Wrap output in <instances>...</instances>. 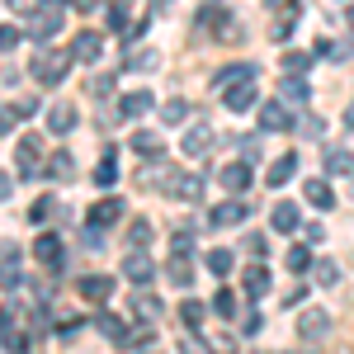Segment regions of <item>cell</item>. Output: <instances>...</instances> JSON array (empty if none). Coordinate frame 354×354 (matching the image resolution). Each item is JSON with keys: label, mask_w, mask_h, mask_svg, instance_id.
<instances>
[{"label": "cell", "mask_w": 354, "mask_h": 354, "mask_svg": "<svg viewBox=\"0 0 354 354\" xmlns=\"http://www.w3.org/2000/svg\"><path fill=\"white\" fill-rule=\"evenodd\" d=\"M147 241H151V222H147V218H137L133 227H128V245H133V250H142Z\"/></svg>", "instance_id": "35"}, {"label": "cell", "mask_w": 354, "mask_h": 354, "mask_svg": "<svg viewBox=\"0 0 354 354\" xmlns=\"http://www.w3.org/2000/svg\"><path fill=\"white\" fill-rule=\"evenodd\" d=\"M326 170H330V175H350V170H354V156L345 151V147H330V151H326Z\"/></svg>", "instance_id": "29"}, {"label": "cell", "mask_w": 354, "mask_h": 354, "mask_svg": "<svg viewBox=\"0 0 354 354\" xmlns=\"http://www.w3.org/2000/svg\"><path fill=\"white\" fill-rule=\"evenodd\" d=\"M151 354H161V350H151Z\"/></svg>", "instance_id": "54"}, {"label": "cell", "mask_w": 354, "mask_h": 354, "mask_svg": "<svg viewBox=\"0 0 354 354\" xmlns=\"http://www.w3.org/2000/svg\"><path fill=\"white\" fill-rule=\"evenodd\" d=\"M265 5H270V10H279L283 19H298V15H302V0H265Z\"/></svg>", "instance_id": "41"}, {"label": "cell", "mask_w": 354, "mask_h": 354, "mask_svg": "<svg viewBox=\"0 0 354 354\" xmlns=\"http://www.w3.org/2000/svg\"><path fill=\"white\" fill-rule=\"evenodd\" d=\"M66 53H71V62H81V66H95L100 53H104V38H100L95 28H81V33H76V43H71Z\"/></svg>", "instance_id": "4"}, {"label": "cell", "mask_w": 354, "mask_h": 354, "mask_svg": "<svg viewBox=\"0 0 354 354\" xmlns=\"http://www.w3.org/2000/svg\"><path fill=\"white\" fill-rule=\"evenodd\" d=\"M165 274H170L175 288H189V283H194V265H189V260H170V270H165Z\"/></svg>", "instance_id": "32"}, {"label": "cell", "mask_w": 354, "mask_h": 354, "mask_svg": "<svg viewBox=\"0 0 354 354\" xmlns=\"http://www.w3.org/2000/svg\"><path fill=\"white\" fill-rule=\"evenodd\" d=\"M293 175H298V151H283V156L265 170V185H270V189H283Z\"/></svg>", "instance_id": "8"}, {"label": "cell", "mask_w": 354, "mask_h": 354, "mask_svg": "<svg viewBox=\"0 0 354 354\" xmlns=\"http://www.w3.org/2000/svg\"><path fill=\"white\" fill-rule=\"evenodd\" d=\"M302 198H307L312 208H330V203H335V189H330L326 180H302Z\"/></svg>", "instance_id": "17"}, {"label": "cell", "mask_w": 354, "mask_h": 354, "mask_svg": "<svg viewBox=\"0 0 354 354\" xmlns=\"http://www.w3.org/2000/svg\"><path fill=\"white\" fill-rule=\"evenodd\" d=\"M15 10H38V0H10Z\"/></svg>", "instance_id": "51"}, {"label": "cell", "mask_w": 354, "mask_h": 354, "mask_svg": "<svg viewBox=\"0 0 354 354\" xmlns=\"http://www.w3.org/2000/svg\"><path fill=\"white\" fill-rule=\"evenodd\" d=\"M71 170H76V156H71V151H53V156L43 161V175H48V180H66Z\"/></svg>", "instance_id": "20"}, {"label": "cell", "mask_w": 354, "mask_h": 354, "mask_svg": "<svg viewBox=\"0 0 354 354\" xmlns=\"http://www.w3.org/2000/svg\"><path fill=\"white\" fill-rule=\"evenodd\" d=\"M128 66H133V71H151V66H156V53H151V48H137V53H128Z\"/></svg>", "instance_id": "39"}, {"label": "cell", "mask_w": 354, "mask_h": 354, "mask_svg": "<svg viewBox=\"0 0 354 354\" xmlns=\"http://www.w3.org/2000/svg\"><path fill=\"white\" fill-rule=\"evenodd\" d=\"M298 128H302V133H307V137H322V128H326V123H322V118H317V113H312V118H302Z\"/></svg>", "instance_id": "45"}, {"label": "cell", "mask_w": 354, "mask_h": 354, "mask_svg": "<svg viewBox=\"0 0 354 354\" xmlns=\"http://www.w3.org/2000/svg\"><path fill=\"white\" fill-rule=\"evenodd\" d=\"M283 128H293V118L283 104H260V133H283Z\"/></svg>", "instance_id": "14"}, {"label": "cell", "mask_w": 354, "mask_h": 354, "mask_svg": "<svg viewBox=\"0 0 354 354\" xmlns=\"http://www.w3.org/2000/svg\"><path fill=\"white\" fill-rule=\"evenodd\" d=\"M118 218H123V198H100L90 208V227H113Z\"/></svg>", "instance_id": "15"}, {"label": "cell", "mask_w": 354, "mask_h": 354, "mask_svg": "<svg viewBox=\"0 0 354 354\" xmlns=\"http://www.w3.org/2000/svg\"><path fill=\"white\" fill-rule=\"evenodd\" d=\"M76 288H81V298H85V302H109V293H113V279H109V274H85V279L76 283Z\"/></svg>", "instance_id": "10"}, {"label": "cell", "mask_w": 354, "mask_h": 354, "mask_svg": "<svg viewBox=\"0 0 354 354\" xmlns=\"http://www.w3.org/2000/svg\"><path fill=\"white\" fill-rule=\"evenodd\" d=\"M10 194H15V180H10V175H0V203H5Z\"/></svg>", "instance_id": "50"}, {"label": "cell", "mask_w": 354, "mask_h": 354, "mask_svg": "<svg viewBox=\"0 0 354 354\" xmlns=\"http://www.w3.org/2000/svg\"><path fill=\"white\" fill-rule=\"evenodd\" d=\"M283 260H288V270H293V274H307V270H312V265H317V255H312V250H307V245H293V250H288V255H283Z\"/></svg>", "instance_id": "28"}, {"label": "cell", "mask_w": 354, "mask_h": 354, "mask_svg": "<svg viewBox=\"0 0 354 354\" xmlns=\"http://www.w3.org/2000/svg\"><path fill=\"white\" fill-rule=\"evenodd\" d=\"M113 180H118V156H113V147H109L104 161L95 165V185H100V189H113Z\"/></svg>", "instance_id": "26"}, {"label": "cell", "mask_w": 354, "mask_h": 354, "mask_svg": "<svg viewBox=\"0 0 354 354\" xmlns=\"http://www.w3.org/2000/svg\"><path fill=\"white\" fill-rule=\"evenodd\" d=\"M218 185L232 194V198H236V194H245V189H250V165H245V161L222 165V170H218Z\"/></svg>", "instance_id": "7"}, {"label": "cell", "mask_w": 354, "mask_h": 354, "mask_svg": "<svg viewBox=\"0 0 354 354\" xmlns=\"http://www.w3.org/2000/svg\"><path fill=\"white\" fill-rule=\"evenodd\" d=\"M189 118V109H185V100H165L161 104V123H170V128H180Z\"/></svg>", "instance_id": "31"}, {"label": "cell", "mask_w": 354, "mask_h": 354, "mask_svg": "<svg viewBox=\"0 0 354 354\" xmlns=\"http://www.w3.org/2000/svg\"><path fill=\"white\" fill-rule=\"evenodd\" d=\"M57 28H62V5H53V0H38L33 24H28V38H33V43H48Z\"/></svg>", "instance_id": "3"}, {"label": "cell", "mask_w": 354, "mask_h": 354, "mask_svg": "<svg viewBox=\"0 0 354 354\" xmlns=\"http://www.w3.org/2000/svg\"><path fill=\"white\" fill-rule=\"evenodd\" d=\"M180 354H208V350H203V340L189 330V335H185V345H180Z\"/></svg>", "instance_id": "44"}, {"label": "cell", "mask_w": 354, "mask_h": 354, "mask_svg": "<svg viewBox=\"0 0 354 354\" xmlns=\"http://www.w3.org/2000/svg\"><path fill=\"white\" fill-rule=\"evenodd\" d=\"M241 218H245V208H241V203H236V198H222L218 208L208 213V227H213V232H222V227H236Z\"/></svg>", "instance_id": "12"}, {"label": "cell", "mask_w": 354, "mask_h": 354, "mask_svg": "<svg viewBox=\"0 0 354 354\" xmlns=\"http://www.w3.org/2000/svg\"><path fill=\"white\" fill-rule=\"evenodd\" d=\"M241 81H255V66L250 62H236V66H227V71H218V90H232V85H241Z\"/></svg>", "instance_id": "21"}, {"label": "cell", "mask_w": 354, "mask_h": 354, "mask_svg": "<svg viewBox=\"0 0 354 354\" xmlns=\"http://www.w3.org/2000/svg\"><path fill=\"white\" fill-rule=\"evenodd\" d=\"M222 100H227V109H232V113L255 109V81H241V85H232V90H222Z\"/></svg>", "instance_id": "13"}, {"label": "cell", "mask_w": 354, "mask_h": 354, "mask_svg": "<svg viewBox=\"0 0 354 354\" xmlns=\"http://www.w3.org/2000/svg\"><path fill=\"white\" fill-rule=\"evenodd\" d=\"M10 128H15V113H10V109H0V137L10 133Z\"/></svg>", "instance_id": "49"}, {"label": "cell", "mask_w": 354, "mask_h": 354, "mask_svg": "<svg viewBox=\"0 0 354 354\" xmlns=\"http://www.w3.org/2000/svg\"><path fill=\"white\" fill-rule=\"evenodd\" d=\"M133 307H137V317H151V322L161 317V302H156V298H147V293H137Z\"/></svg>", "instance_id": "40"}, {"label": "cell", "mask_w": 354, "mask_h": 354, "mask_svg": "<svg viewBox=\"0 0 354 354\" xmlns=\"http://www.w3.org/2000/svg\"><path fill=\"white\" fill-rule=\"evenodd\" d=\"M213 312L232 322V317H236V293H232V288H218V298H213Z\"/></svg>", "instance_id": "34"}, {"label": "cell", "mask_w": 354, "mask_h": 354, "mask_svg": "<svg viewBox=\"0 0 354 354\" xmlns=\"http://www.w3.org/2000/svg\"><path fill=\"white\" fill-rule=\"evenodd\" d=\"M260 326H265V322H260V312H250V317H245V322H241V335H255V330H260Z\"/></svg>", "instance_id": "47"}, {"label": "cell", "mask_w": 354, "mask_h": 354, "mask_svg": "<svg viewBox=\"0 0 354 354\" xmlns=\"http://www.w3.org/2000/svg\"><path fill=\"white\" fill-rule=\"evenodd\" d=\"M33 255H38V260H43L48 270H62V241H57V236H38Z\"/></svg>", "instance_id": "22"}, {"label": "cell", "mask_w": 354, "mask_h": 354, "mask_svg": "<svg viewBox=\"0 0 354 354\" xmlns=\"http://www.w3.org/2000/svg\"><path fill=\"white\" fill-rule=\"evenodd\" d=\"M100 330L109 335L118 350H128V345H133V326H128L123 317H113V312H100Z\"/></svg>", "instance_id": "11"}, {"label": "cell", "mask_w": 354, "mask_h": 354, "mask_svg": "<svg viewBox=\"0 0 354 354\" xmlns=\"http://www.w3.org/2000/svg\"><path fill=\"white\" fill-rule=\"evenodd\" d=\"M113 90V76H100V81H90V95H109Z\"/></svg>", "instance_id": "48"}, {"label": "cell", "mask_w": 354, "mask_h": 354, "mask_svg": "<svg viewBox=\"0 0 354 354\" xmlns=\"http://www.w3.org/2000/svg\"><path fill=\"white\" fill-rule=\"evenodd\" d=\"M317 283H322V288L340 283V265H335V260H317Z\"/></svg>", "instance_id": "37"}, {"label": "cell", "mask_w": 354, "mask_h": 354, "mask_svg": "<svg viewBox=\"0 0 354 354\" xmlns=\"http://www.w3.org/2000/svg\"><path fill=\"white\" fill-rule=\"evenodd\" d=\"M279 95H283L288 104H307V100H312V85H307V76H288Z\"/></svg>", "instance_id": "24"}, {"label": "cell", "mask_w": 354, "mask_h": 354, "mask_svg": "<svg viewBox=\"0 0 354 354\" xmlns=\"http://www.w3.org/2000/svg\"><path fill=\"white\" fill-rule=\"evenodd\" d=\"M66 66H71V53H38L33 66H28V76L38 85H62L66 81Z\"/></svg>", "instance_id": "1"}, {"label": "cell", "mask_w": 354, "mask_h": 354, "mask_svg": "<svg viewBox=\"0 0 354 354\" xmlns=\"http://www.w3.org/2000/svg\"><path fill=\"white\" fill-rule=\"evenodd\" d=\"M15 274H19V260H15V250H5V260H0V283H15Z\"/></svg>", "instance_id": "42"}, {"label": "cell", "mask_w": 354, "mask_h": 354, "mask_svg": "<svg viewBox=\"0 0 354 354\" xmlns=\"http://www.w3.org/2000/svg\"><path fill=\"white\" fill-rule=\"evenodd\" d=\"M170 250H175V260H189L194 255V232H175V236H170Z\"/></svg>", "instance_id": "36"}, {"label": "cell", "mask_w": 354, "mask_h": 354, "mask_svg": "<svg viewBox=\"0 0 354 354\" xmlns=\"http://www.w3.org/2000/svg\"><path fill=\"white\" fill-rule=\"evenodd\" d=\"M232 265H236V255H232V250H208V270L218 274H232Z\"/></svg>", "instance_id": "33"}, {"label": "cell", "mask_w": 354, "mask_h": 354, "mask_svg": "<svg viewBox=\"0 0 354 354\" xmlns=\"http://www.w3.org/2000/svg\"><path fill=\"white\" fill-rule=\"evenodd\" d=\"M151 260H147V255H128V260H123V279H133V283H151Z\"/></svg>", "instance_id": "23"}, {"label": "cell", "mask_w": 354, "mask_h": 354, "mask_svg": "<svg viewBox=\"0 0 354 354\" xmlns=\"http://www.w3.org/2000/svg\"><path fill=\"white\" fill-rule=\"evenodd\" d=\"M151 104H156V100H151V90H128V95H123V104H118V113H123V118H142Z\"/></svg>", "instance_id": "16"}, {"label": "cell", "mask_w": 354, "mask_h": 354, "mask_svg": "<svg viewBox=\"0 0 354 354\" xmlns=\"http://www.w3.org/2000/svg\"><path fill=\"white\" fill-rule=\"evenodd\" d=\"M180 151H185V161H198V156H208L213 151V123L208 118H194L185 137H180Z\"/></svg>", "instance_id": "2"}, {"label": "cell", "mask_w": 354, "mask_h": 354, "mask_svg": "<svg viewBox=\"0 0 354 354\" xmlns=\"http://www.w3.org/2000/svg\"><path fill=\"white\" fill-rule=\"evenodd\" d=\"M15 165H19V180H38V175H43V151H38V137H19Z\"/></svg>", "instance_id": "5"}, {"label": "cell", "mask_w": 354, "mask_h": 354, "mask_svg": "<svg viewBox=\"0 0 354 354\" xmlns=\"http://www.w3.org/2000/svg\"><path fill=\"white\" fill-rule=\"evenodd\" d=\"M53 5H66V0H53Z\"/></svg>", "instance_id": "53"}, {"label": "cell", "mask_w": 354, "mask_h": 354, "mask_svg": "<svg viewBox=\"0 0 354 354\" xmlns=\"http://www.w3.org/2000/svg\"><path fill=\"white\" fill-rule=\"evenodd\" d=\"M241 283H245V298H265L270 293V265H250Z\"/></svg>", "instance_id": "18"}, {"label": "cell", "mask_w": 354, "mask_h": 354, "mask_svg": "<svg viewBox=\"0 0 354 354\" xmlns=\"http://www.w3.org/2000/svg\"><path fill=\"white\" fill-rule=\"evenodd\" d=\"M15 43H19V28H15V24H0V53H10Z\"/></svg>", "instance_id": "43"}, {"label": "cell", "mask_w": 354, "mask_h": 354, "mask_svg": "<svg viewBox=\"0 0 354 354\" xmlns=\"http://www.w3.org/2000/svg\"><path fill=\"white\" fill-rule=\"evenodd\" d=\"M128 24V10L123 5H109V28H123Z\"/></svg>", "instance_id": "46"}, {"label": "cell", "mask_w": 354, "mask_h": 354, "mask_svg": "<svg viewBox=\"0 0 354 354\" xmlns=\"http://www.w3.org/2000/svg\"><path fill=\"white\" fill-rule=\"evenodd\" d=\"M53 213H57V198H53V194H43V198H33V203H28V222H33V227L53 222Z\"/></svg>", "instance_id": "27"}, {"label": "cell", "mask_w": 354, "mask_h": 354, "mask_svg": "<svg viewBox=\"0 0 354 354\" xmlns=\"http://www.w3.org/2000/svg\"><path fill=\"white\" fill-rule=\"evenodd\" d=\"M133 151L156 161V156H161V137H156V133H133Z\"/></svg>", "instance_id": "30"}, {"label": "cell", "mask_w": 354, "mask_h": 354, "mask_svg": "<svg viewBox=\"0 0 354 354\" xmlns=\"http://www.w3.org/2000/svg\"><path fill=\"white\" fill-rule=\"evenodd\" d=\"M298 335H302V340H312V345H317V340H326V335H330V312L307 307V312L298 317Z\"/></svg>", "instance_id": "6"}, {"label": "cell", "mask_w": 354, "mask_h": 354, "mask_svg": "<svg viewBox=\"0 0 354 354\" xmlns=\"http://www.w3.org/2000/svg\"><path fill=\"white\" fill-rule=\"evenodd\" d=\"M270 222H274V232H298V222H302V213H298V203H274V213H270Z\"/></svg>", "instance_id": "19"}, {"label": "cell", "mask_w": 354, "mask_h": 354, "mask_svg": "<svg viewBox=\"0 0 354 354\" xmlns=\"http://www.w3.org/2000/svg\"><path fill=\"white\" fill-rule=\"evenodd\" d=\"M203 317H208V307H203L198 298H185V302H180V322H185L194 335H198V326H203Z\"/></svg>", "instance_id": "25"}, {"label": "cell", "mask_w": 354, "mask_h": 354, "mask_svg": "<svg viewBox=\"0 0 354 354\" xmlns=\"http://www.w3.org/2000/svg\"><path fill=\"white\" fill-rule=\"evenodd\" d=\"M345 128H354V104H350V109H345Z\"/></svg>", "instance_id": "52"}, {"label": "cell", "mask_w": 354, "mask_h": 354, "mask_svg": "<svg viewBox=\"0 0 354 354\" xmlns=\"http://www.w3.org/2000/svg\"><path fill=\"white\" fill-rule=\"evenodd\" d=\"M307 66H312V57H307V53H288V57H283V71H288V76H307Z\"/></svg>", "instance_id": "38"}, {"label": "cell", "mask_w": 354, "mask_h": 354, "mask_svg": "<svg viewBox=\"0 0 354 354\" xmlns=\"http://www.w3.org/2000/svg\"><path fill=\"white\" fill-rule=\"evenodd\" d=\"M76 123H81L76 104H53V109H48V133H53V137H66Z\"/></svg>", "instance_id": "9"}]
</instances>
